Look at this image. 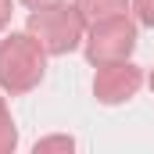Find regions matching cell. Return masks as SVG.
Segmentation results:
<instances>
[{"instance_id": "cell-1", "label": "cell", "mask_w": 154, "mask_h": 154, "mask_svg": "<svg viewBox=\"0 0 154 154\" xmlns=\"http://www.w3.org/2000/svg\"><path fill=\"white\" fill-rule=\"evenodd\" d=\"M43 75V47L32 36H11L0 43V82L7 90H29Z\"/></svg>"}, {"instance_id": "cell-2", "label": "cell", "mask_w": 154, "mask_h": 154, "mask_svg": "<svg viewBox=\"0 0 154 154\" xmlns=\"http://www.w3.org/2000/svg\"><path fill=\"white\" fill-rule=\"evenodd\" d=\"M29 29L39 36V47L50 50V54H65L72 50L82 36V11L79 7H65V4H54V7H39L36 14L29 18Z\"/></svg>"}, {"instance_id": "cell-3", "label": "cell", "mask_w": 154, "mask_h": 154, "mask_svg": "<svg viewBox=\"0 0 154 154\" xmlns=\"http://www.w3.org/2000/svg\"><path fill=\"white\" fill-rule=\"evenodd\" d=\"M136 43V29L125 22V14H111V18H100L93 39H90V61L104 65V61H122Z\"/></svg>"}, {"instance_id": "cell-4", "label": "cell", "mask_w": 154, "mask_h": 154, "mask_svg": "<svg viewBox=\"0 0 154 154\" xmlns=\"http://www.w3.org/2000/svg\"><path fill=\"white\" fill-rule=\"evenodd\" d=\"M140 86V72L133 65H122V61H111L104 65V72L97 79V97L104 104H115V100H125L133 97V90Z\"/></svg>"}, {"instance_id": "cell-5", "label": "cell", "mask_w": 154, "mask_h": 154, "mask_svg": "<svg viewBox=\"0 0 154 154\" xmlns=\"http://www.w3.org/2000/svg\"><path fill=\"white\" fill-rule=\"evenodd\" d=\"M79 11L90 18H111V14H125V0H79Z\"/></svg>"}, {"instance_id": "cell-6", "label": "cell", "mask_w": 154, "mask_h": 154, "mask_svg": "<svg viewBox=\"0 0 154 154\" xmlns=\"http://www.w3.org/2000/svg\"><path fill=\"white\" fill-rule=\"evenodd\" d=\"M136 14L143 25H154V0H136Z\"/></svg>"}, {"instance_id": "cell-7", "label": "cell", "mask_w": 154, "mask_h": 154, "mask_svg": "<svg viewBox=\"0 0 154 154\" xmlns=\"http://www.w3.org/2000/svg\"><path fill=\"white\" fill-rule=\"evenodd\" d=\"M7 18H11V0H0V29L7 25Z\"/></svg>"}, {"instance_id": "cell-8", "label": "cell", "mask_w": 154, "mask_h": 154, "mask_svg": "<svg viewBox=\"0 0 154 154\" xmlns=\"http://www.w3.org/2000/svg\"><path fill=\"white\" fill-rule=\"evenodd\" d=\"M32 11H39V7H54V4H61V0H25Z\"/></svg>"}, {"instance_id": "cell-9", "label": "cell", "mask_w": 154, "mask_h": 154, "mask_svg": "<svg viewBox=\"0 0 154 154\" xmlns=\"http://www.w3.org/2000/svg\"><path fill=\"white\" fill-rule=\"evenodd\" d=\"M151 82H154V79H151Z\"/></svg>"}]
</instances>
